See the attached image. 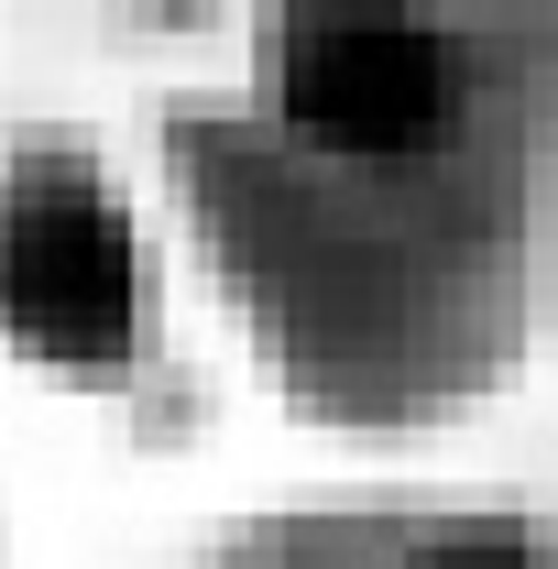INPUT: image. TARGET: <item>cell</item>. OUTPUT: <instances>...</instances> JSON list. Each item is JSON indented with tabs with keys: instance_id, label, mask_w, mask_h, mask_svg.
Wrapping results in <instances>:
<instances>
[{
	"instance_id": "1",
	"label": "cell",
	"mask_w": 558,
	"mask_h": 569,
	"mask_svg": "<svg viewBox=\"0 0 558 569\" xmlns=\"http://www.w3.org/2000/svg\"><path fill=\"white\" fill-rule=\"evenodd\" d=\"M263 121L296 153L329 164H471V153H526L515 88L471 22L427 11H285L263 33Z\"/></svg>"
},
{
	"instance_id": "2",
	"label": "cell",
	"mask_w": 558,
	"mask_h": 569,
	"mask_svg": "<svg viewBox=\"0 0 558 569\" xmlns=\"http://www.w3.org/2000/svg\"><path fill=\"white\" fill-rule=\"evenodd\" d=\"M0 351L77 395H121L153 351V252L110 164L67 132L0 153Z\"/></svg>"
},
{
	"instance_id": "3",
	"label": "cell",
	"mask_w": 558,
	"mask_h": 569,
	"mask_svg": "<svg viewBox=\"0 0 558 569\" xmlns=\"http://www.w3.org/2000/svg\"><path fill=\"white\" fill-rule=\"evenodd\" d=\"M383 569H558L548 526H515V515H460V526H427V537H395Z\"/></svg>"
}]
</instances>
